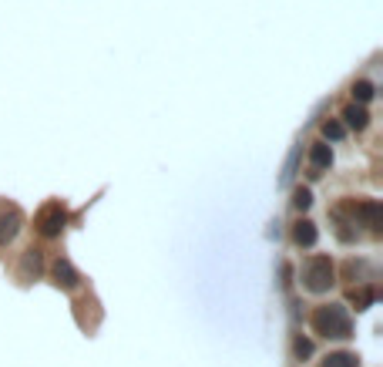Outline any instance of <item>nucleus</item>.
Here are the masks:
<instances>
[{
  "label": "nucleus",
  "mask_w": 383,
  "mask_h": 367,
  "mask_svg": "<svg viewBox=\"0 0 383 367\" xmlns=\"http://www.w3.org/2000/svg\"><path fill=\"white\" fill-rule=\"evenodd\" d=\"M313 327L323 334V337H350L353 334V323H350V314L343 307H320L313 314Z\"/></svg>",
  "instance_id": "nucleus-1"
},
{
  "label": "nucleus",
  "mask_w": 383,
  "mask_h": 367,
  "mask_svg": "<svg viewBox=\"0 0 383 367\" xmlns=\"http://www.w3.org/2000/svg\"><path fill=\"white\" fill-rule=\"evenodd\" d=\"M306 287L313 293H323V290L333 287V263L326 256H316V260L306 266Z\"/></svg>",
  "instance_id": "nucleus-2"
},
{
  "label": "nucleus",
  "mask_w": 383,
  "mask_h": 367,
  "mask_svg": "<svg viewBox=\"0 0 383 367\" xmlns=\"http://www.w3.org/2000/svg\"><path fill=\"white\" fill-rule=\"evenodd\" d=\"M61 226H64V209L54 203V206H48V209L41 212V219H37V229H41L44 236H57V233H61Z\"/></svg>",
  "instance_id": "nucleus-3"
},
{
  "label": "nucleus",
  "mask_w": 383,
  "mask_h": 367,
  "mask_svg": "<svg viewBox=\"0 0 383 367\" xmlns=\"http://www.w3.org/2000/svg\"><path fill=\"white\" fill-rule=\"evenodd\" d=\"M17 229H21V216L17 212L0 216V243H10V239L17 236Z\"/></svg>",
  "instance_id": "nucleus-4"
},
{
  "label": "nucleus",
  "mask_w": 383,
  "mask_h": 367,
  "mask_svg": "<svg viewBox=\"0 0 383 367\" xmlns=\"http://www.w3.org/2000/svg\"><path fill=\"white\" fill-rule=\"evenodd\" d=\"M293 239H296L299 246H313V243H316V226H313L309 219L296 223V229H293Z\"/></svg>",
  "instance_id": "nucleus-5"
},
{
  "label": "nucleus",
  "mask_w": 383,
  "mask_h": 367,
  "mask_svg": "<svg viewBox=\"0 0 383 367\" xmlns=\"http://www.w3.org/2000/svg\"><path fill=\"white\" fill-rule=\"evenodd\" d=\"M343 118H346V125H350V129H366V122H370L366 108H357V105L346 108V111H343Z\"/></svg>",
  "instance_id": "nucleus-6"
},
{
  "label": "nucleus",
  "mask_w": 383,
  "mask_h": 367,
  "mask_svg": "<svg viewBox=\"0 0 383 367\" xmlns=\"http://www.w3.org/2000/svg\"><path fill=\"white\" fill-rule=\"evenodd\" d=\"M54 276H57V283H64V287H75L77 283V273L71 270V263H64V260L54 266Z\"/></svg>",
  "instance_id": "nucleus-7"
},
{
  "label": "nucleus",
  "mask_w": 383,
  "mask_h": 367,
  "mask_svg": "<svg viewBox=\"0 0 383 367\" xmlns=\"http://www.w3.org/2000/svg\"><path fill=\"white\" fill-rule=\"evenodd\" d=\"M309 158H313V165H316V169H326V165L333 162L330 145H313V152H309Z\"/></svg>",
  "instance_id": "nucleus-8"
},
{
  "label": "nucleus",
  "mask_w": 383,
  "mask_h": 367,
  "mask_svg": "<svg viewBox=\"0 0 383 367\" xmlns=\"http://www.w3.org/2000/svg\"><path fill=\"white\" fill-rule=\"evenodd\" d=\"M323 367H360V361L353 354H330V357L323 361Z\"/></svg>",
  "instance_id": "nucleus-9"
},
{
  "label": "nucleus",
  "mask_w": 383,
  "mask_h": 367,
  "mask_svg": "<svg viewBox=\"0 0 383 367\" xmlns=\"http://www.w3.org/2000/svg\"><path fill=\"white\" fill-rule=\"evenodd\" d=\"M350 300L357 303V310H363V307H370V303L377 300V293H373L370 287H366V290H353V293H350Z\"/></svg>",
  "instance_id": "nucleus-10"
},
{
  "label": "nucleus",
  "mask_w": 383,
  "mask_h": 367,
  "mask_svg": "<svg viewBox=\"0 0 383 367\" xmlns=\"http://www.w3.org/2000/svg\"><path fill=\"white\" fill-rule=\"evenodd\" d=\"M353 98H357V102H370V98H373V84H370V81H357V84H353Z\"/></svg>",
  "instance_id": "nucleus-11"
},
{
  "label": "nucleus",
  "mask_w": 383,
  "mask_h": 367,
  "mask_svg": "<svg viewBox=\"0 0 383 367\" xmlns=\"http://www.w3.org/2000/svg\"><path fill=\"white\" fill-rule=\"evenodd\" d=\"M323 135H326V138H333V142H340V138L346 135V129H343L340 122H326V125H323Z\"/></svg>",
  "instance_id": "nucleus-12"
},
{
  "label": "nucleus",
  "mask_w": 383,
  "mask_h": 367,
  "mask_svg": "<svg viewBox=\"0 0 383 367\" xmlns=\"http://www.w3.org/2000/svg\"><path fill=\"white\" fill-rule=\"evenodd\" d=\"M293 203H296V209H309V206H313V192H309V189H296V199H293Z\"/></svg>",
  "instance_id": "nucleus-13"
},
{
  "label": "nucleus",
  "mask_w": 383,
  "mask_h": 367,
  "mask_svg": "<svg viewBox=\"0 0 383 367\" xmlns=\"http://www.w3.org/2000/svg\"><path fill=\"white\" fill-rule=\"evenodd\" d=\"M296 354H299V357H309V354H313V344L299 337V341H296Z\"/></svg>",
  "instance_id": "nucleus-14"
}]
</instances>
